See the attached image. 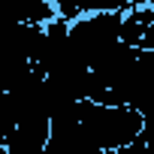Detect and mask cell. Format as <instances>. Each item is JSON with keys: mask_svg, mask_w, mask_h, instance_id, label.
I'll list each match as a JSON object with an SVG mask.
<instances>
[{"mask_svg": "<svg viewBox=\"0 0 154 154\" xmlns=\"http://www.w3.org/2000/svg\"><path fill=\"white\" fill-rule=\"evenodd\" d=\"M75 118H79V127L85 130V136L106 154L121 151L139 139H148L142 112L130 106H94L88 100H79Z\"/></svg>", "mask_w": 154, "mask_h": 154, "instance_id": "obj_1", "label": "cell"}, {"mask_svg": "<svg viewBox=\"0 0 154 154\" xmlns=\"http://www.w3.org/2000/svg\"><path fill=\"white\" fill-rule=\"evenodd\" d=\"M118 24H121V12H85L75 21H69L66 42L72 54L91 69L118 42Z\"/></svg>", "mask_w": 154, "mask_h": 154, "instance_id": "obj_2", "label": "cell"}]
</instances>
